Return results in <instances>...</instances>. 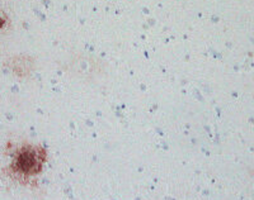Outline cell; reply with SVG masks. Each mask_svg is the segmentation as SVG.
Listing matches in <instances>:
<instances>
[{
  "label": "cell",
  "instance_id": "1",
  "mask_svg": "<svg viewBox=\"0 0 254 200\" xmlns=\"http://www.w3.org/2000/svg\"><path fill=\"white\" fill-rule=\"evenodd\" d=\"M46 161V151L33 146H26L17 150L12 162V170L18 176L24 179L36 176L42 171Z\"/></svg>",
  "mask_w": 254,
  "mask_h": 200
}]
</instances>
